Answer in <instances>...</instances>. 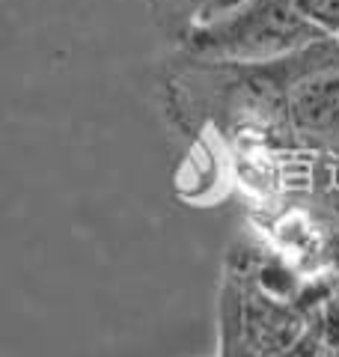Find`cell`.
<instances>
[{
  "instance_id": "cell-1",
  "label": "cell",
  "mask_w": 339,
  "mask_h": 357,
  "mask_svg": "<svg viewBox=\"0 0 339 357\" xmlns=\"http://www.w3.org/2000/svg\"><path fill=\"white\" fill-rule=\"evenodd\" d=\"M327 295L268 241H235L218 295V357H322Z\"/></svg>"
},
{
  "instance_id": "cell-2",
  "label": "cell",
  "mask_w": 339,
  "mask_h": 357,
  "mask_svg": "<svg viewBox=\"0 0 339 357\" xmlns=\"http://www.w3.org/2000/svg\"><path fill=\"white\" fill-rule=\"evenodd\" d=\"M333 39L301 13L298 0H244L188 33L176 51L218 63H268Z\"/></svg>"
},
{
  "instance_id": "cell-3",
  "label": "cell",
  "mask_w": 339,
  "mask_h": 357,
  "mask_svg": "<svg viewBox=\"0 0 339 357\" xmlns=\"http://www.w3.org/2000/svg\"><path fill=\"white\" fill-rule=\"evenodd\" d=\"M286 146L298 158L339 161V39L292 54Z\"/></svg>"
},
{
  "instance_id": "cell-4",
  "label": "cell",
  "mask_w": 339,
  "mask_h": 357,
  "mask_svg": "<svg viewBox=\"0 0 339 357\" xmlns=\"http://www.w3.org/2000/svg\"><path fill=\"white\" fill-rule=\"evenodd\" d=\"M158 33L173 45H182L188 33L209 24L211 18L229 13L244 0H146Z\"/></svg>"
},
{
  "instance_id": "cell-5",
  "label": "cell",
  "mask_w": 339,
  "mask_h": 357,
  "mask_svg": "<svg viewBox=\"0 0 339 357\" xmlns=\"http://www.w3.org/2000/svg\"><path fill=\"white\" fill-rule=\"evenodd\" d=\"M298 6L324 36L339 39V0H298Z\"/></svg>"
}]
</instances>
